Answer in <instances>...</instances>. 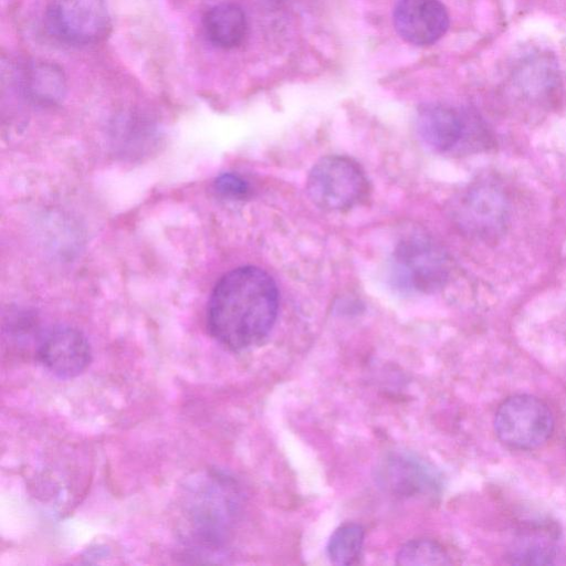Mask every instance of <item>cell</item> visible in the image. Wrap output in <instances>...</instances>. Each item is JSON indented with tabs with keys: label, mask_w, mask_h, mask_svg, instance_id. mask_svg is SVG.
Instances as JSON below:
<instances>
[{
	"label": "cell",
	"mask_w": 566,
	"mask_h": 566,
	"mask_svg": "<svg viewBox=\"0 0 566 566\" xmlns=\"http://www.w3.org/2000/svg\"><path fill=\"white\" fill-rule=\"evenodd\" d=\"M279 293L272 277L255 266L227 273L214 286L207 307L211 336L231 350L260 343L272 329Z\"/></svg>",
	"instance_id": "1"
},
{
	"label": "cell",
	"mask_w": 566,
	"mask_h": 566,
	"mask_svg": "<svg viewBox=\"0 0 566 566\" xmlns=\"http://www.w3.org/2000/svg\"><path fill=\"white\" fill-rule=\"evenodd\" d=\"M306 190L321 209L345 211L364 202L369 192L367 177L360 166L345 156H327L310 171Z\"/></svg>",
	"instance_id": "2"
},
{
	"label": "cell",
	"mask_w": 566,
	"mask_h": 566,
	"mask_svg": "<svg viewBox=\"0 0 566 566\" xmlns=\"http://www.w3.org/2000/svg\"><path fill=\"white\" fill-rule=\"evenodd\" d=\"M554 429L545 402L531 395H515L503 401L494 418V430L506 446L528 450L543 444Z\"/></svg>",
	"instance_id": "3"
},
{
	"label": "cell",
	"mask_w": 566,
	"mask_h": 566,
	"mask_svg": "<svg viewBox=\"0 0 566 566\" xmlns=\"http://www.w3.org/2000/svg\"><path fill=\"white\" fill-rule=\"evenodd\" d=\"M45 17L51 33L72 45L97 43L111 29L104 0H51Z\"/></svg>",
	"instance_id": "4"
},
{
	"label": "cell",
	"mask_w": 566,
	"mask_h": 566,
	"mask_svg": "<svg viewBox=\"0 0 566 566\" xmlns=\"http://www.w3.org/2000/svg\"><path fill=\"white\" fill-rule=\"evenodd\" d=\"M394 282L405 291H430L448 274L443 251L429 239L412 235L403 240L394 255Z\"/></svg>",
	"instance_id": "5"
},
{
	"label": "cell",
	"mask_w": 566,
	"mask_h": 566,
	"mask_svg": "<svg viewBox=\"0 0 566 566\" xmlns=\"http://www.w3.org/2000/svg\"><path fill=\"white\" fill-rule=\"evenodd\" d=\"M507 214L504 192L490 181H481L461 197L457 217L460 226L470 234L494 239L503 232Z\"/></svg>",
	"instance_id": "6"
},
{
	"label": "cell",
	"mask_w": 566,
	"mask_h": 566,
	"mask_svg": "<svg viewBox=\"0 0 566 566\" xmlns=\"http://www.w3.org/2000/svg\"><path fill=\"white\" fill-rule=\"evenodd\" d=\"M36 358L55 376L73 378L87 368L92 350L82 332L70 326H57L40 340Z\"/></svg>",
	"instance_id": "7"
},
{
	"label": "cell",
	"mask_w": 566,
	"mask_h": 566,
	"mask_svg": "<svg viewBox=\"0 0 566 566\" xmlns=\"http://www.w3.org/2000/svg\"><path fill=\"white\" fill-rule=\"evenodd\" d=\"M394 24L399 35L416 45H429L447 32L449 14L439 0H398Z\"/></svg>",
	"instance_id": "8"
},
{
	"label": "cell",
	"mask_w": 566,
	"mask_h": 566,
	"mask_svg": "<svg viewBox=\"0 0 566 566\" xmlns=\"http://www.w3.org/2000/svg\"><path fill=\"white\" fill-rule=\"evenodd\" d=\"M472 128L465 114L441 104L424 105L417 115V130L421 140L438 153H451L464 147Z\"/></svg>",
	"instance_id": "9"
},
{
	"label": "cell",
	"mask_w": 566,
	"mask_h": 566,
	"mask_svg": "<svg viewBox=\"0 0 566 566\" xmlns=\"http://www.w3.org/2000/svg\"><path fill=\"white\" fill-rule=\"evenodd\" d=\"M559 531L547 520L532 521L513 537L507 558L517 565H547L557 556Z\"/></svg>",
	"instance_id": "10"
},
{
	"label": "cell",
	"mask_w": 566,
	"mask_h": 566,
	"mask_svg": "<svg viewBox=\"0 0 566 566\" xmlns=\"http://www.w3.org/2000/svg\"><path fill=\"white\" fill-rule=\"evenodd\" d=\"M13 77L20 92L29 101L51 106L62 101L67 84L63 70L45 60H33L19 69L12 66Z\"/></svg>",
	"instance_id": "11"
},
{
	"label": "cell",
	"mask_w": 566,
	"mask_h": 566,
	"mask_svg": "<svg viewBox=\"0 0 566 566\" xmlns=\"http://www.w3.org/2000/svg\"><path fill=\"white\" fill-rule=\"evenodd\" d=\"M380 480L389 490L405 495L432 492L438 489V475L426 464L409 457L388 459L380 469Z\"/></svg>",
	"instance_id": "12"
},
{
	"label": "cell",
	"mask_w": 566,
	"mask_h": 566,
	"mask_svg": "<svg viewBox=\"0 0 566 566\" xmlns=\"http://www.w3.org/2000/svg\"><path fill=\"white\" fill-rule=\"evenodd\" d=\"M202 27L211 44L220 49H233L244 40L248 21L239 6L219 3L205 13Z\"/></svg>",
	"instance_id": "13"
},
{
	"label": "cell",
	"mask_w": 566,
	"mask_h": 566,
	"mask_svg": "<svg viewBox=\"0 0 566 566\" xmlns=\"http://www.w3.org/2000/svg\"><path fill=\"white\" fill-rule=\"evenodd\" d=\"M557 65L546 53H533L523 57L513 71V82L528 96L549 92L557 85Z\"/></svg>",
	"instance_id": "14"
},
{
	"label": "cell",
	"mask_w": 566,
	"mask_h": 566,
	"mask_svg": "<svg viewBox=\"0 0 566 566\" xmlns=\"http://www.w3.org/2000/svg\"><path fill=\"white\" fill-rule=\"evenodd\" d=\"M364 530L358 524H345L338 527L327 544V555L335 565L354 564L361 552Z\"/></svg>",
	"instance_id": "15"
},
{
	"label": "cell",
	"mask_w": 566,
	"mask_h": 566,
	"mask_svg": "<svg viewBox=\"0 0 566 566\" xmlns=\"http://www.w3.org/2000/svg\"><path fill=\"white\" fill-rule=\"evenodd\" d=\"M400 565H444L449 556L437 543L429 539H416L405 544L397 555Z\"/></svg>",
	"instance_id": "16"
},
{
	"label": "cell",
	"mask_w": 566,
	"mask_h": 566,
	"mask_svg": "<svg viewBox=\"0 0 566 566\" xmlns=\"http://www.w3.org/2000/svg\"><path fill=\"white\" fill-rule=\"evenodd\" d=\"M216 189L219 193L230 198L244 197L249 186L244 179L235 174H222L216 179Z\"/></svg>",
	"instance_id": "17"
}]
</instances>
